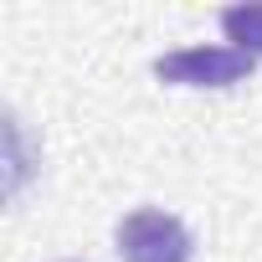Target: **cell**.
Returning a JSON list of instances; mask_svg holds the SVG:
<instances>
[{
	"instance_id": "7a4b0ae2",
	"label": "cell",
	"mask_w": 262,
	"mask_h": 262,
	"mask_svg": "<svg viewBox=\"0 0 262 262\" xmlns=\"http://www.w3.org/2000/svg\"><path fill=\"white\" fill-rule=\"evenodd\" d=\"M123 262H190V231L170 211H134L118 221Z\"/></svg>"
},
{
	"instance_id": "3957f363",
	"label": "cell",
	"mask_w": 262,
	"mask_h": 262,
	"mask_svg": "<svg viewBox=\"0 0 262 262\" xmlns=\"http://www.w3.org/2000/svg\"><path fill=\"white\" fill-rule=\"evenodd\" d=\"M221 31L236 41V52L262 57V6H226L221 11Z\"/></svg>"
},
{
	"instance_id": "6da1fadb",
	"label": "cell",
	"mask_w": 262,
	"mask_h": 262,
	"mask_svg": "<svg viewBox=\"0 0 262 262\" xmlns=\"http://www.w3.org/2000/svg\"><path fill=\"white\" fill-rule=\"evenodd\" d=\"M252 67H257V57H247L236 47H180L155 62V72L165 82H185V88H231V82L252 77Z\"/></svg>"
}]
</instances>
